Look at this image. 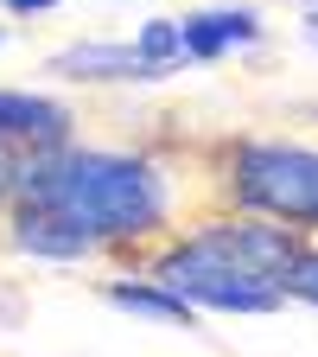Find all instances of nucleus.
I'll return each instance as SVG.
<instances>
[{
  "instance_id": "obj_1",
  "label": "nucleus",
  "mask_w": 318,
  "mask_h": 357,
  "mask_svg": "<svg viewBox=\"0 0 318 357\" xmlns=\"http://www.w3.org/2000/svg\"><path fill=\"white\" fill-rule=\"evenodd\" d=\"M7 198L51 211L64 230H77L89 249H109V243H147V236L166 230V217H172V178L147 153L51 147V153H26L13 166Z\"/></svg>"
},
{
  "instance_id": "obj_2",
  "label": "nucleus",
  "mask_w": 318,
  "mask_h": 357,
  "mask_svg": "<svg viewBox=\"0 0 318 357\" xmlns=\"http://www.w3.org/2000/svg\"><path fill=\"white\" fill-rule=\"evenodd\" d=\"M305 236L287 223H267L248 211L204 217L185 236H172L153 255V275L166 294H178L191 312H274L287 300V275Z\"/></svg>"
},
{
  "instance_id": "obj_3",
  "label": "nucleus",
  "mask_w": 318,
  "mask_h": 357,
  "mask_svg": "<svg viewBox=\"0 0 318 357\" xmlns=\"http://www.w3.org/2000/svg\"><path fill=\"white\" fill-rule=\"evenodd\" d=\"M230 198L248 217L287 223V230H318V147L242 141L230 153Z\"/></svg>"
},
{
  "instance_id": "obj_4",
  "label": "nucleus",
  "mask_w": 318,
  "mask_h": 357,
  "mask_svg": "<svg viewBox=\"0 0 318 357\" xmlns=\"http://www.w3.org/2000/svg\"><path fill=\"white\" fill-rule=\"evenodd\" d=\"M0 147H26V153H51L70 147V109L32 89H0Z\"/></svg>"
},
{
  "instance_id": "obj_5",
  "label": "nucleus",
  "mask_w": 318,
  "mask_h": 357,
  "mask_svg": "<svg viewBox=\"0 0 318 357\" xmlns=\"http://www.w3.org/2000/svg\"><path fill=\"white\" fill-rule=\"evenodd\" d=\"M178 38H185V64H216L223 52H242V45L261 38V20L248 7H204L178 20Z\"/></svg>"
},
{
  "instance_id": "obj_6",
  "label": "nucleus",
  "mask_w": 318,
  "mask_h": 357,
  "mask_svg": "<svg viewBox=\"0 0 318 357\" xmlns=\"http://www.w3.org/2000/svg\"><path fill=\"white\" fill-rule=\"evenodd\" d=\"M51 70L64 77H83V83H159L141 58H134V45H102V38H89V45H70V52L51 58Z\"/></svg>"
},
{
  "instance_id": "obj_7",
  "label": "nucleus",
  "mask_w": 318,
  "mask_h": 357,
  "mask_svg": "<svg viewBox=\"0 0 318 357\" xmlns=\"http://www.w3.org/2000/svg\"><path fill=\"white\" fill-rule=\"evenodd\" d=\"M109 300L121 312H147V319H166V326H191L198 319V312L178 300V294H166L159 281H109Z\"/></svg>"
},
{
  "instance_id": "obj_8",
  "label": "nucleus",
  "mask_w": 318,
  "mask_h": 357,
  "mask_svg": "<svg viewBox=\"0 0 318 357\" xmlns=\"http://www.w3.org/2000/svg\"><path fill=\"white\" fill-rule=\"evenodd\" d=\"M287 300H305V306H318V249H299L293 275H287Z\"/></svg>"
},
{
  "instance_id": "obj_9",
  "label": "nucleus",
  "mask_w": 318,
  "mask_h": 357,
  "mask_svg": "<svg viewBox=\"0 0 318 357\" xmlns=\"http://www.w3.org/2000/svg\"><path fill=\"white\" fill-rule=\"evenodd\" d=\"M58 0H7V13H51Z\"/></svg>"
},
{
  "instance_id": "obj_10",
  "label": "nucleus",
  "mask_w": 318,
  "mask_h": 357,
  "mask_svg": "<svg viewBox=\"0 0 318 357\" xmlns=\"http://www.w3.org/2000/svg\"><path fill=\"white\" fill-rule=\"evenodd\" d=\"M13 166H19V160H13L7 147H0V198H7V185H13Z\"/></svg>"
},
{
  "instance_id": "obj_11",
  "label": "nucleus",
  "mask_w": 318,
  "mask_h": 357,
  "mask_svg": "<svg viewBox=\"0 0 318 357\" xmlns=\"http://www.w3.org/2000/svg\"><path fill=\"white\" fill-rule=\"evenodd\" d=\"M305 38H312V45H318V7H312V13H305Z\"/></svg>"
}]
</instances>
